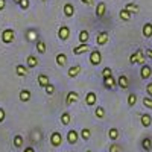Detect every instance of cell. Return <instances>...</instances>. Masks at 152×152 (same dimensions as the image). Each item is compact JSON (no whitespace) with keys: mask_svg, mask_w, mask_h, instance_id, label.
<instances>
[{"mask_svg":"<svg viewBox=\"0 0 152 152\" xmlns=\"http://www.w3.org/2000/svg\"><path fill=\"white\" fill-rule=\"evenodd\" d=\"M129 62L131 64H145V53H143V50L142 49H138L135 50V52L129 56Z\"/></svg>","mask_w":152,"mask_h":152,"instance_id":"6da1fadb","label":"cell"},{"mask_svg":"<svg viewBox=\"0 0 152 152\" xmlns=\"http://www.w3.org/2000/svg\"><path fill=\"white\" fill-rule=\"evenodd\" d=\"M14 40H15V32L12 31V29H5V31L2 32V41H3V43L9 44V43H12Z\"/></svg>","mask_w":152,"mask_h":152,"instance_id":"7a4b0ae2","label":"cell"},{"mask_svg":"<svg viewBox=\"0 0 152 152\" xmlns=\"http://www.w3.org/2000/svg\"><path fill=\"white\" fill-rule=\"evenodd\" d=\"M90 62L93 66H99L102 62V53H100V50H93L90 53Z\"/></svg>","mask_w":152,"mask_h":152,"instance_id":"3957f363","label":"cell"},{"mask_svg":"<svg viewBox=\"0 0 152 152\" xmlns=\"http://www.w3.org/2000/svg\"><path fill=\"white\" fill-rule=\"evenodd\" d=\"M108 40H110L108 32L102 31V32H99V34H97V37H96V44H97V46H104V44H107V43H108Z\"/></svg>","mask_w":152,"mask_h":152,"instance_id":"277c9868","label":"cell"},{"mask_svg":"<svg viewBox=\"0 0 152 152\" xmlns=\"http://www.w3.org/2000/svg\"><path fill=\"white\" fill-rule=\"evenodd\" d=\"M50 143H52V146H55V148L61 146V143H62V135H61L58 131H55L52 135H50Z\"/></svg>","mask_w":152,"mask_h":152,"instance_id":"5b68a950","label":"cell"},{"mask_svg":"<svg viewBox=\"0 0 152 152\" xmlns=\"http://www.w3.org/2000/svg\"><path fill=\"white\" fill-rule=\"evenodd\" d=\"M69 37H70V29L67 26H61L58 29V38H59V40L66 41V40H69Z\"/></svg>","mask_w":152,"mask_h":152,"instance_id":"8992f818","label":"cell"},{"mask_svg":"<svg viewBox=\"0 0 152 152\" xmlns=\"http://www.w3.org/2000/svg\"><path fill=\"white\" fill-rule=\"evenodd\" d=\"M117 84H119V87L122 88V90H126V88L129 87V79H128V76H126V75H120L119 79H117Z\"/></svg>","mask_w":152,"mask_h":152,"instance_id":"52a82bcc","label":"cell"},{"mask_svg":"<svg viewBox=\"0 0 152 152\" xmlns=\"http://www.w3.org/2000/svg\"><path fill=\"white\" fill-rule=\"evenodd\" d=\"M38 58L35 56V55H29L28 58H26V67H29V69H35L37 66H38Z\"/></svg>","mask_w":152,"mask_h":152,"instance_id":"ba28073f","label":"cell"},{"mask_svg":"<svg viewBox=\"0 0 152 152\" xmlns=\"http://www.w3.org/2000/svg\"><path fill=\"white\" fill-rule=\"evenodd\" d=\"M78 138H79V134L76 132L75 129H70V131L67 132V142H69L70 145H75L76 142H78Z\"/></svg>","mask_w":152,"mask_h":152,"instance_id":"9c48e42d","label":"cell"},{"mask_svg":"<svg viewBox=\"0 0 152 152\" xmlns=\"http://www.w3.org/2000/svg\"><path fill=\"white\" fill-rule=\"evenodd\" d=\"M87 50H90V47H88V43H81L79 46H76L75 49H73V53L75 55H82L84 52H87Z\"/></svg>","mask_w":152,"mask_h":152,"instance_id":"30bf717a","label":"cell"},{"mask_svg":"<svg viewBox=\"0 0 152 152\" xmlns=\"http://www.w3.org/2000/svg\"><path fill=\"white\" fill-rule=\"evenodd\" d=\"M105 11H107V5L104 2H100L97 6H96V17L97 18H102L105 15Z\"/></svg>","mask_w":152,"mask_h":152,"instance_id":"8fae6325","label":"cell"},{"mask_svg":"<svg viewBox=\"0 0 152 152\" xmlns=\"http://www.w3.org/2000/svg\"><path fill=\"white\" fill-rule=\"evenodd\" d=\"M78 93H76V91H69L67 93V96H66V104L67 105H72V104H75L76 102V100H78Z\"/></svg>","mask_w":152,"mask_h":152,"instance_id":"7c38bea8","label":"cell"},{"mask_svg":"<svg viewBox=\"0 0 152 152\" xmlns=\"http://www.w3.org/2000/svg\"><path fill=\"white\" fill-rule=\"evenodd\" d=\"M104 87L108 88V90H111V88L116 87V79L113 78V75H111V76H107V78H104Z\"/></svg>","mask_w":152,"mask_h":152,"instance_id":"4fadbf2b","label":"cell"},{"mask_svg":"<svg viewBox=\"0 0 152 152\" xmlns=\"http://www.w3.org/2000/svg\"><path fill=\"white\" fill-rule=\"evenodd\" d=\"M151 75H152V69H151L148 64H143V66H142V70H140V76H142V79H148Z\"/></svg>","mask_w":152,"mask_h":152,"instance_id":"5bb4252c","label":"cell"},{"mask_svg":"<svg viewBox=\"0 0 152 152\" xmlns=\"http://www.w3.org/2000/svg\"><path fill=\"white\" fill-rule=\"evenodd\" d=\"M26 38H28V41H37L38 40V32L35 29H28L26 31Z\"/></svg>","mask_w":152,"mask_h":152,"instance_id":"9a60e30c","label":"cell"},{"mask_svg":"<svg viewBox=\"0 0 152 152\" xmlns=\"http://www.w3.org/2000/svg\"><path fill=\"white\" fill-rule=\"evenodd\" d=\"M96 100H97L96 93H93V91L87 93V96H85V104H87V105H94V104H96Z\"/></svg>","mask_w":152,"mask_h":152,"instance_id":"2e32d148","label":"cell"},{"mask_svg":"<svg viewBox=\"0 0 152 152\" xmlns=\"http://www.w3.org/2000/svg\"><path fill=\"white\" fill-rule=\"evenodd\" d=\"M123 9L129 11L131 14H137V12H140V6H138V5H135V3H126Z\"/></svg>","mask_w":152,"mask_h":152,"instance_id":"e0dca14e","label":"cell"},{"mask_svg":"<svg viewBox=\"0 0 152 152\" xmlns=\"http://www.w3.org/2000/svg\"><path fill=\"white\" fill-rule=\"evenodd\" d=\"M140 123L145 126V128H148V126H151V123H152V117L149 116V114H142L140 116Z\"/></svg>","mask_w":152,"mask_h":152,"instance_id":"ac0fdd59","label":"cell"},{"mask_svg":"<svg viewBox=\"0 0 152 152\" xmlns=\"http://www.w3.org/2000/svg\"><path fill=\"white\" fill-rule=\"evenodd\" d=\"M49 84H50V81H49V76L47 75H38V85L44 88Z\"/></svg>","mask_w":152,"mask_h":152,"instance_id":"d6986e66","label":"cell"},{"mask_svg":"<svg viewBox=\"0 0 152 152\" xmlns=\"http://www.w3.org/2000/svg\"><path fill=\"white\" fill-rule=\"evenodd\" d=\"M31 91L29 90H21L20 91V94H18V97H20V100H21V102H29V100H31Z\"/></svg>","mask_w":152,"mask_h":152,"instance_id":"ffe728a7","label":"cell"},{"mask_svg":"<svg viewBox=\"0 0 152 152\" xmlns=\"http://www.w3.org/2000/svg\"><path fill=\"white\" fill-rule=\"evenodd\" d=\"M55 59H56V64H58L59 67H64V66L67 64V56H66L64 53H58Z\"/></svg>","mask_w":152,"mask_h":152,"instance_id":"44dd1931","label":"cell"},{"mask_svg":"<svg viewBox=\"0 0 152 152\" xmlns=\"http://www.w3.org/2000/svg\"><path fill=\"white\" fill-rule=\"evenodd\" d=\"M79 73H81V66H73V67H70L69 72H67V75L70 76V78H76Z\"/></svg>","mask_w":152,"mask_h":152,"instance_id":"7402d4cb","label":"cell"},{"mask_svg":"<svg viewBox=\"0 0 152 152\" xmlns=\"http://www.w3.org/2000/svg\"><path fill=\"white\" fill-rule=\"evenodd\" d=\"M15 73L20 76V78H23V76H26L28 75V67L26 66H23V64H18L15 67Z\"/></svg>","mask_w":152,"mask_h":152,"instance_id":"603a6c76","label":"cell"},{"mask_svg":"<svg viewBox=\"0 0 152 152\" xmlns=\"http://www.w3.org/2000/svg\"><path fill=\"white\" fill-rule=\"evenodd\" d=\"M142 148L146 151V152H149L151 149H152V140L149 137H145L143 140H142Z\"/></svg>","mask_w":152,"mask_h":152,"instance_id":"cb8c5ba5","label":"cell"},{"mask_svg":"<svg viewBox=\"0 0 152 152\" xmlns=\"http://www.w3.org/2000/svg\"><path fill=\"white\" fill-rule=\"evenodd\" d=\"M143 37L145 38H151L152 37V23H146L143 26Z\"/></svg>","mask_w":152,"mask_h":152,"instance_id":"d4e9b609","label":"cell"},{"mask_svg":"<svg viewBox=\"0 0 152 152\" xmlns=\"http://www.w3.org/2000/svg\"><path fill=\"white\" fill-rule=\"evenodd\" d=\"M62 9H64L66 17H72V15L75 14V8H73V5H72V3H66Z\"/></svg>","mask_w":152,"mask_h":152,"instance_id":"484cf974","label":"cell"},{"mask_svg":"<svg viewBox=\"0 0 152 152\" xmlns=\"http://www.w3.org/2000/svg\"><path fill=\"white\" fill-rule=\"evenodd\" d=\"M119 17H120L122 20H125V21H129V20L132 18V14H131L129 11H126V9H122L120 14H119Z\"/></svg>","mask_w":152,"mask_h":152,"instance_id":"4316f807","label":"cell"},{"mask_svg":"<svg viewBox=\"0 0 152 152\" xmlns=\"http://www.w3.org/2000/svg\"><path fill=\"white\" fill-rule=\"evenodd\" d=\"M79 41L84 44V43H88V38H90V34H88V31H81L79 32Z\"/></svg>","mask_w":152,"mask_h":152,"instance_id":"83f0119b","label":"cell"},{"mask_svg":"<svg viewBox=\"0 0 152 152\" xmlns=\"http://www.w3.org/2000/svg\"><path fill=\"white\" fill-rule=\"evenodd\" d=\"M37 50L40 53H46V43L41 40H37Z\"/></svg>","mask_w":152,"mask_h":152,"instance_id":"f1b7e54d","label":"cell"},{"mask_svg":"<svg viewBox=\"0 0 152 152\" xmlns=\"http://www.w3.org/2000/svg\"><path fill=\"white\" fill-rule=\"evenodd\" d=\"M94 116H96L97 119H104V117H105V110H104L102 107H97V108L94 110Z\"/></svg>","mask_w":152,"mask_h":152,"instance_id":"f546056e","label":"cell"},{"mask_svg":"<svg viewBox=\"0 0 152 152\" xmlns=\"http://www.w3.org/2000/svg\"><path fill=\"white\" fill-rule=\"evenodd\" d=\"M108 137L111 138V140H117V138H119V131L116 128H111L108 131Z\"/></svg>","mask_w":152,"mask_h":152,"instance_id":"4dcf8cb0","label":"cell"},{"mask_svg":"<svg viewBox=\"0 0 152 152\" xmlns=\"http://www.w3.org/2000/svg\"><path fill=\"white\" fill-rule=\"evenodd\" d=\"M61 123H62V125H69V123H70V113H62Z\"/></svg>","mask_w":152,"mask_h":152,"instance_id":"1f68e13d","label":"cell"},{"mask_svg":"<svg viewBox=\"0 0 152 152\" xmlns=\"http://www.w3.org/2000/svg\"><path fill=\"white\" fill-rule=\"evenodd\" d=\"M135 102H137V94H135V93H131V94L128 96V105H129V107H134Z\"/></svg>","mask_w":152,"mask_h":152,"instance_id":"d6a6232c","label":"cell"},{"mask_svg":"<svg viewBox=\"0 0 152 152\" xmlns=\"http://www.w3.org/2000/svg\"><path fill=\"white\" fill-rule=\"evenodd\" d=\"M14 146L15 148H21L23 146V137L21 135H15L14 137Z\"/></svg>","mask_w":152,"mask_h":152,"instance_id":"836d02e7","label":"cell"},{"mask_svg":"<svg viewBox=\"0 0 152 152\" xmlns=\"http://www.w3.org/2000/svg\"><path fill=\"white\" fill-rule=\"evenodd\" d=\"M90 135H91V131L88 129V128H84V129L81 131V137L84 138V140H88V138H90Z\"/></svg>","mask_w":152,"mask_h":152,"instance_id":"e575fe53","label":"cell"},{"mask_svg":"<svg viewBox=\"0 0 152 152\" xmlns=\"http://www.w3.org/2000/svg\"><path fill=\"white\" fill-rule=\"evenodd\" d=\"M143 105H145L146 108H149V110H152V97H149V96H146V97L143 99Z\"/></svg>","mask_w":152,"mask_h":152,"instance_id":"d590c367","label":"cell"},{"mask_svg":"<svg viewBox=\"0 0 152 152\" xmlns=\"http://www.w3.org/2000/svg\"><path fill=\"white\" fill-rule=\"evenodd\" d=\"M44 90H46V93H47V94H53V93H55V87H53L52 84H49V85H46V87H44Z\"/></svg>","mask_w":152,"mask_h":152,"instance_id":"8d00e7d4","label":"cell"},{"mask_svg":"<svg viewBox=\"0 0 152 152\" xmlns=\"http://www.w3.org/2000/svg\"><path fill=\"white\" fill-rule=\"evenodd\" d=\"M18 6H20L21 9H28V8H29V0H20Z\"/></svg>","mask_w":152,"mask_h":152,"instance_id":"74e56055","label":"cell"},{"mask_svg":"<svg viewBox=\"0 0 152 152\" xmlns=\"http://www.w3.org/2000/svg\"><path fill=\"white\" fill-rule=\"evenodd\" d=\"M111 75H113V72H111L110 67H105V69L102 70V76H104V78H107V76H111Z\"/></svg>","mask_w":152,"mask_h":152,"instance_id":"f35d334b","label":"cell"},{"mask_svg":"<svg viewBox=\"0 0 152 152\" xmlns=\"http://www.w3.org/2000/svg\"><path fill=\"white\" fill-rule=\"evenodd\" d=\"M146 93H148V96H149V97H152V82L146 85Z\"/></svg>","mask_w":152,"mask_h":152,"instance_id":"ab89813d","label":"cell"},{"mask_svg":"<svg viewBox=\"0 0 152 152\" xmlns=\"http://www.w3.org/2000/svg\"><path fill=\"white\" fill-rule=\"evenodd\" d=\"M119 151H120V146H119V145H111L110 152H119Z\"/></svg>","mask_w":152,"mask_h":152,"instance_id":"60d3db41","label":"cell"},{"mask_svg":"<svg viewBox=\"0 0 152 152\" xmlns=\"http://www.w3.org/2000/svg\"><path fill=\"white\" fill-rule=\"evenodd\" d=\"M5 117H6V113H5V110H3V108H0V123H2V122L5 120Z\"/></svg>","mask_w":152,"mask_h":152,"instance_id":"b9f144b4","label":"cell"},{"mask_svg":"<svg viewBox=\"0 0 152 152\" xmlns=\"http://www.w3.org/2000/svg\"><path fill=\"white\" fill-rule=\"evenodd\" d=\"M81 2H82L84 5H88V6H93V5H94L93 0H81Z\"/></svg>","mask_w":152,"mask_h":152,"instance_id":"7bdbcfd3","label":"cell"},{"mask_svg":"<svg viewBox=\"0 0 152 152\" xmlns=\"http://www.w3.org/2000/svg\"><path fill=\"white\" fill-rule=\"evenodd\" d=\"M6 6V0H0V11H3Z\"/></svg>","mask_w":152,"mask_h":152,"instance_id":"ee69618b","label":"cell"},{"mask_svg":"<svg viewBox=\"0 0 152 152\" xmlns=\"http://www.w3.org/2000/svg\"><path fill=\"white\" fill-rule=\"evenodd\" d=\"M146 55H148V58H151V59H152V49L146 50Z\"/></svg>","mask_w":152,"mask_h":152,"instance_id":"f6af8a7d","label":"cell"},{"mask_svg":"<svg viewBox=\"0 0 152 152\" xmlns=\"http://www.w3.org/2000/svg\"><path fill=\"white\" fill-rule=\"evenodd\" d=\"M23 152H35V149H34V148H31V146H29V148H26V149H24V151H23Z\"/></svg>","mask_w":152,"mask_h":152,"instance_id":"bcb514c9","label":"cell"},{"mask_svg":"<svg viewBox=\"0 0 152 152\" xmlns=\"http://www.w3.org/2000/svg\"><path fill=\"white\" fill-rule=\"evenodd\" d=\"M14 2H15V3H17V5H18V2H20V0H14Z\"/></svg>","mask_w":152,"mask_h":152,"instance_id":"7dc6e473","label":"cell"},{"mask_svg":"<svg viewBox=\"0 0 152 152\" xmlns=\"http://www.w3.org/2000/svg\"><path fill=\"white\" fill-rule=\"evenodd\" d=\"M41 2H46V0H41Z\"/></svg>","mask_w":152,"mask_h":152,"instance_id":"c3c4849f","label":"cell"},{"mask_svg":"<svg viewBox=\"0 0 152 152\" xmlns=\"http://www.w3.org/2000/svg\"><path fill=\"white\" fill-rule=\"evenodd\" d=\"M87 152H91V151H87Z\"/></svg>","mask_w":152,"mask_h":152,"instance_id":"681fc988","label":"cell"}]
</instances>
